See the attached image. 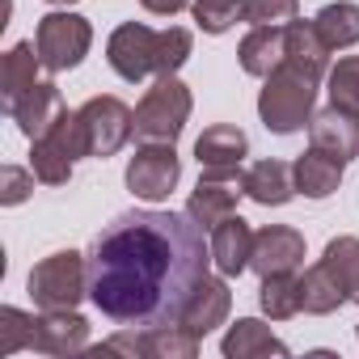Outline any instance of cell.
<instances>
[{"label":"cell","instance_id":"1","mask_svg":"<svg viewBox=\"0 0 359 359\" xmlns=\"http://www.w3.org/2000/svg\"><path fill=\"white\" fill-rule=\"evenodd\" d=\"M191 212L135 208L89 245V300L114 325H173L208 275L212 241Z\"/></svg>","mask_w":359,"mask_h":359},{"label":"cell","instance_id":"2","mask_svg":"<svg viewBox=\"0 0 359 359\" xmlns=\"http://www.w3.org/2000/svg\"><path fill=\"white\" fill-rule=\"evenodd\" d=\"M317 85L313 76H304L300 68L292 64H279L262 93H258V114H262V127L275 131V135H296L313 123V106H317Z\"/></svg>","mask_w":359,"mask_h":359},{"label":"cell","instance_id":"3","mask_svg":"<svg viewBox=\"0 0 359 359\" xmlns=\"http://www.w3.org/2000/svg\"><path fill=\"white\" fill-rule=\"evenodd\" d=\"M191 110H195V97H191V89L182 81H177V72L173 76H156L152 89L135 106V140H144V144H173L177 135H182Z\"/></svg>","mask_w":359,"mask_h":359},{"label":"cell","instance_id":"4","mask_svg":"<svg viewBox=\"0 0 359 359\" xmlns=\"http://www.w3.org/2000/svg\"><path fill=\"white\" fill-rule=\"evenodd\" d=\"M30 300L43 313H60V309H76L89 296V258L76 250H60L51 258H43L30 271Z\"/></svg>","mask_w":359,"mask_h":359},{"label":"cell","instance_id":"5","mask_svg":"<svg viewBox=\"0 0 359 359\" xmlns=\"http://www.w3.org/2000/svg\"><path fill=\"white\" fill-rule=\"evenodd\" d=\"M34 47H39V60H43L47 72H68V68H76V64L89 55V47H93V26H89L81 13L55 9V13L39 18Z\"/></svg>","mask_w":359,"mask_h":359},{"label":"cell","instance_id":"6","mask_svg":"<svg viewBox=\"0 0 359 359\" xmlns=\"http://www.w3.org/2000/svg\"><path fill=\"white\" fill-rule=\"evenodd\" d=\"M81 127H85V148H89V156H114L131 135H135V110L123 102V97H110V93H102V97H89L81 110Z\"/></svg>","mask_w":359,"mask_h":359},{"label":"cell","instance_id":"7","mask_svg":"<svg viewBox=\"0 0 359 359\" xmlns=\"http://www.w3.org/2000/svg\"><path fill=\"white\" fill-rule=\"evenodd\" d=\"M177 182H182V156L173 152V144H144L127 161V191L144 203L169 199Z\"/></svg>","mask_w":359,"mask_h":359},{"label":"cell","instance_id":"8","mask_svg":"<svg viewBox=\"0 0 359 359\" xmlns=\"http://www.w3.org/2000/svg\"><path fill=\"white\" fill-rule=\"evenodd\" d=\"M156 47L161 30H148L144 22H123L106 39V60L127 85H140L144 76H156Z\"/></svg>","mask_w":359,"mask_h":359},{"label":"cell","instance_id":"9","mask_svg":"<svg viewBox=\"0 0 359 359\" xmlns=\"http://www.w3.org/2000/svg\"><path fill=\"white\" fill-rule=\"evenodd\" d=\"M304 266V233L292 224H266L254 233V258L250 271L266 275H292Z\"/></svg>","mask_w":359,"mask_h":359},{"label":"cell","instance_id":"10","mask_svg":"<svg viewBox=\"0 0 359 359\" xmlns=\"http://www.w3.org/2000/svg\"><path fill=\"white\" fill-rule=\"evenodd\" d=\"M309 144L321 148L325 156H334L338 165H351V161L359 156V110L325 106V110L313 114V123H309Z\"/></svg>","mask_w":359,"mask_h":359},{"label":"cell","instance_id":"11","mask_svg":"<svg viewBox=\"0 0 359 359\" xmlns=\"http://www.w3.org/2000/svg\"><path fill=\"white\" fill-rule=\"evenodd\" d=\"M241 195H245L241 191V173H203L199 187L187 199V212L195 216V224H203L212 233L220 220H229L237 212V199Z\"/></svg>","mask_w":359,"mask_h":359},{"label":"cell","instance_id":"12","mask_svg":"<svg viewBox=\"0 0 359 359\" xmlns=\"http://www.w3.org/2000/svg\"><path fill=\"white\" fill-rule=\"evenodd\" d=\"M64 114H68L64 93H60V85H51V81H39L34 89H26V93L9 106V118L22 127L26 140H43Z\"/></svg>","mask_w":359,"mask_h":359},{"label":"cell","instance_id":"13","mask_svg":"<svg viewBox=\"0 0 359 359\" xmlns=\"http://www.w3.org/2000/svg\"><path fill=\"white\" fill-rule=\"evenodd\" d=\"M245 156H250V135L233 123H216L195 140V161L203 173H241Z\"/></svg>","mask_w":359,"mask_h":359},{"label":"cell","instance_id":"14","mask_svg":"<svg viewBox=\"0 0 359 359\" xmlns=\"http://www.w3.org/2000/svg\"><path fill=\"white\" fill-rule=\"evenodd\" d=\"M283 64L300 68L304 76L313 81H325L330 76V43L321 39L317 22H287L283 26Z\"/></svg>","mask_w":359,"mask_h":359},{"label":"cell","instance_id":"15","mask_svg":"<svg viewBox=\"0 0 359 359\" xmlns=\"http://www.w3.org/2000/svg\"><path fill=\"white\" fill-rule=\"evenodd\" d=\"M250 258H254V229H250V220H241L233 212L229 220H220L212 229V262L224 279H237L241 271H250Z\"/></svg>","mask_w":359,"mask_h":359},{"label":"cell","instance_id":"16","mask_svg":"<svg viewBox=\"0 0 359 359\" xmlns=\"http://www.w3.org/2000/svg\"><path fill=\"white\" fill-rule=\"evenodd\" d=\"M229 309H233V292H229L224 275L220 279L216 275H203V283L195 287V296L182 309V325L203 338V334H212V330H220L229 321Z\"/></svg>","mask_w":359,"mask_h":359},{"label":"cell","instance_id":"17","mask_svg":"<svg viewBox=\"0 0 359 359\" xmlns=\"http://www.w3.org/2000/svg\"><path fill=\"white\" fill-rule=\"evenodd\" d=\"M241 191L254 199V203H262V208H283V203H292V195H296V173H292V165H283V161H254L245 173H241Z\"/></svg>","mask_w":359,"mask_h":359},{"label":"cell","instance_id":"18","mask_svg":"<svg viewBox=\"0 0 359 359\" xmlns=\"http://www.w3.org/2000/svg\"><path fill=\"white\" fill-rule=\"evenodd\" d=\"M85 346H89V321L76 309H60V313L39 317L34 351H43V355H76Z\"/></svg>","mask_w":359,"mask_h":359},{"label":"cell","instance_id":"19","mask_svg":"<svg viewBox=\"0 0 359 359\" xmlns=\"http://www.w3.org/2000/svg\"><path fill=\"white\" fill-rule=\"evenodd\" d=\"M342 169L346 165H338L334 156H325L321 148L309 144V152H300L296 165H292V173H296V195H304V199H330L342 187Z\"/></svg>","mask_w":359,"mask_h":359},{"label":"cell","instance_id":"20","mask_svg":"<svg viewBox=\"0 0 359 359\" xmlns=\"http://www.w3.org/2000/svg\"><path fill=\"white\" fill-rule=\"evenodd\" d=\"M224 359H262V355H287V342H279L271 334V325H262L258 317H241L237 325H229V334L220 338Z\"/></svg>","mask_w":359,"mask_h":359},{"label":"cell","instance_id":"21","mask_svg":"<svg viewBox=\"0 0 359 359\" xmlns=\"http://www.w3.org/2000/svg\"><path fill=\"white\" fill-rule=\"evenodd\" d=\"M237 60L250 76H271L283 64V26H250V34L237 47Z\"/></svg>","mask_w":359,"mask_h":359},{"label":"cell","instance_id":"22","mask_svg":"<svg viewBox=\"0 0 359 359\" xmlns=\"http://www.w3.org/2000/svg\"><path fill=\"white\" fill-rule=\"evenodd\" d=\"M39 68H43V60H39V47H34V43L9 47L5 64H0V97H5V110H9L26 89L39 85Z\"/></svg>","mask_w":359,"mask_h":359},{"label":"cell","instance_id":"23","mask_svg":"<svg viewBox=\"0 0 359 359\" xmlns=\"http://www.w3.org/2000/svg\"><path fill=\"white\" fill-rule=\"evenodd\" d=\"M342 304H346L342 283L330 275L325 262H313V266L300 275V309L313 313V317H325V313H334V309H342Z\"/></svg>","mask_w":359,"mask_h":359},{"label":"cell","instance_id":"24","mask_svg":"<svg viewBox=\"0 0 359 359\" xmlns=\"http://www.w3.org/2000/svg\"><path fill=\"white\" fill-rule=\"evenodd\" d=\"M195 355H199V334L187 330L182 321L144 330V359H195Z\"/></svg>","mask_w":359,"mask_h":359},{"label":"cell","instance_id":"25","mask_svg":"<svg viewBox=\"0 0 359 359\" xmlns=\"http://www.w3.org/2000/svg\"><path fill=\"white\" fill-rule=\"evenodd\" d=\"M313 22H317L321 39L330 43V51H346V47H355V43H359V5H351V0L325 5Z\"/></svg>","mask_w":359,"mask_h":359},{"label":"cell","instance_id":"26","mask_svg":"<svg viewBox=\"0 0 359 359\" xmlns=\"http://www.w3.org/2000/svg\"><path fill=\"white\" fill-rule=\"evenodd\" d=\"M258 304L271 321H287L300 313V275H266L258 287Z\"/></svg>","mask_w":359,"mask_h":359},{"label":"cell","instance_id":"27","mask_svg":"<svg viewBox=\"0 0 359 359\" xmlns=\"http://www.w3.org/2000/svg\"><path fill=\"white\" fill-rule=\"evenodd\" d=\"M321 262L330 266V275L342 283L346 300L359 304V237H334L321 254Z\"/></svg>","mask_w":359,"mask_h":359},{"label":"cell","instance_id":"28","mask_svg":"<svg viewBox=\"0 0 359 359\" xmlns=\"http://www.w3.org/2000/svg\"><path fill=\"white\" fill-rule=\"evenodd\" d=\"M30 144H34V152H30L34 177H39L43 187H64L68 177H72V165H76V161H72L60 144H51L47 135H43V140H30Z\"/></svg>","mask_w":359,"mask_h":359},{"label":"cell","instance_id":"29","mask_svg":"<svg viewBox=\"0 0 359 359\" xmlns=\"http://www.w3.org/2000/svg\"><path fill=\"white\" fill-rule=\"evenodd\" d=\"M39 338V317L5 304L0 309V355H18V351H34Z\"/></svg>","mask_w":359,"mask_h":359},{"label":"cell","instance_id":"30","mask_svg":"<svg viewBox=\"0 0 359 359\" xmlns=\"http://www.w3.org/2000/svg\"><path fill=\"white\" fill-rule=\"evenodd\" d=\"M330 106H342V110H359V55H342L330 76Z\"/></svg>","mask_w":359,"mask_h":359},{"label":"cell","instance_id":"31","mask_svg":"<svg viewBox=\"0 0 359 359\" xmlns=\"http://www.w3.org/2000/svg\"><path fill=\"white\" fill-rule=\"evenodd\" d=\"M300 18V0H241L245 26H287Z\"/></svg>","mask_w":359,"mask_h":359},{"label":"cell","instance_id":"32","mask_svg":"<svg viewBox=\"0 0 359 359\" xmlns=\"http://www.w3.org/2000/svg\"><path fill=\"white\" fill-rule=\"evenodd\" d=\"M191 13L203 34H224L241 22V0H195Z\"/></svg>","mask_w":359,"mask_h":359},{"label":"cell","instance_id":"33","mask_svg":"<svg viewBox=\"0 0 359 359\" xmlns=\"http://www.w3.org/2000/svg\"><path fill=\"white\" fill-rule=\"evenodd\" d=\"M30 191H34V169H30V173L18 169V165H5V169H0V203H5V208L26 203Z\"/></svg>","mask_w":359,"mask_h":359},{"label":"cell","instance_id":"34","mask_svg":"<svg viewBox=\"0 0 359 359\" xmlns=\"http://www.w3.org/2000/svg\"><path fill=\"white\" fill-rule=\"evenodd\" d=\"M140 5H144L152 18H177L182 9H191L195 0H140Z\"/></svg>","mask_w":359,"mask_h":359},{"label":"cell","instance_id":"35","mask_svg":"<svg viewBox=\"0 0 359 359\" xmlns=\"http://www.w3.org/2000/svg\"><path fill=\"white\" fill-rule=\"evenodd\" d=\"M47 5H60V9H68V5H76V0H47Z\"/></svg>","mask_w":359,"mask_h":359},{"label":"cell","instance_id":"36","mask_svg":"<svg viewBox=\"0 0 359 359\" xmlns=\"http://www.w3.org/2000/svg\"><path fill=\"white\" fill-rule=\"evenodd\" d=\"M355 334H359V325H355Z\"/></svg>","mask_w":359,"mask_h":359}]
</instances>
